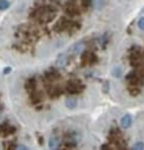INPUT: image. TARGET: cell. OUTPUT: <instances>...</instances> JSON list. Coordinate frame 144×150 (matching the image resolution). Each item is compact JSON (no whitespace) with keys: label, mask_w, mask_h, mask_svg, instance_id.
Returning <instances> with one entry per match:
<instances>
[{"label":"cell","mask_w":144,"mask_h":150,"mask_svg":"<svg viewBox=\"0 0 144 150\" xmlns=\"http://www.w3.org/2000/svg\"><path fill=\"white\" fill-rule=\"evenodd\" d=\"M131 125H132V117H131V115H129V114L124 115V116L122 117V119H121L122 128H124V129H128V128L131 127Z\"/></svg>","instance_id":"6da1fadb"},{"label":"cell","mask_w":144,"mask_h":150,"mask_svg":"<svg viewBox=\"0 0 144 150\" xmlns=\"http://www.w3.org/2000/svg\"><path fill=\"white\" fill-rule=\"evenodd\" d=\"M83 48H84V45H83L82 42H78V43H76L73 46H71L68 51H69V53H71V54L78 55L81 53V51H83Z\"/></svg>","instance_id":"7a4b0ae2"},{"label":"cell","mask_w":144,"mask_h":150,"mask_svg":"<svg viewBox=\"0 0 144 150\" xmlns=\"http://www.w3.org/2000/svg\"><path fill=\"white\" fill-rule=\"evenodd\" d=\"M65 105H66V108H68V109H70V110L75 109V108L77 107V100H76V98H66Z\"/></svg>","instance_id":"3957f363"},{"label":"cell","mask_w":144,"mask_h":150,"mask_svg":"<svg viewBox=\"0 0 144 150\" xmlns=\"http://www.w3.org/2000/svg\"><path fill=\"white\" fill-rule=\"evenodd\" d=\"M67 63V58L64 54H61L59 55V57L57 58V61H56V65L58 67H64Z\"/></svg>","instance_id":"277c9868"},{"label":"cell","mask_w":144,"mask_h":150,"mask_svg":"<svg viewBox=\"0 0 144 150\" xmlns=\"http://www.w3.org/2000/svg\"><path fill=\"white\" fill-rule=\"evenodd\" d=\"M122 74H123V70H122V68L120 66H115V67L113 68L112 75L115 77V78H120L122 76Z\"/></svg>","instance_id":"5b68a950"},{"label":"cell","mask_w":144,"mask_h":150,"mask_svg":"<svg viewBox=\"0 0 144 150\" xmlns=\"http://www.w3.org/2000/svg\"><path fill=\"white\" fill-rule=\"evenodd\" d=\"M58 147V139L56 137H52L49 140V148L50 149H57Z\"/></svg>","instance_id":"8992f818"},{"label":"cell","mask_w":144,"mask_h":150,"mask_svg":"<svg viewBox=\"0 0 144 150\" xmlns=\"http://www.w3.org/2000/svg\"><path fill=\"white\" fill-rule=\"evenodd\" d=\"M10 6V3L7 1V0H0V10H6L8 9Z\"/></svg>","instance_id":"52a82bcc"},{"label":"cell","mask_w":144,"mask_h":150,"mask_svg":"<svg viewBox=\"0 0 144 150\" xmlns=\"http://www.w3.org/2000/svg\"><path fill=\"white\" fill-rule=\"evenodd\" d=\"M133 149L135 150H143L144 149V144L143 142H137L133 145Z\"/></svg>","instance_id":"ba28073f"},{"label":"cell","mask_w":144,"mask_h":150,"mask_svg":"<svg viewBox=\"0 0 144 150\" xmlns=\"http://www.w3.org/2000/svg\"><path fill=\"white\" fill-rule=\"evenodd\" d=\"M138 28H140V30H143L144 28V17H140L138 21Z\"/></svg>","instance_id":"9c48e42d"},{"label":"cell","mask_w":144,"mask_h":150,"mask_svg":"<svg viewBox=\"0 0 144 150\" xmlns=\"http://www.w3.org/2000/svg\"><path fill=\"white\" fill-rule=\"evenodd\" d=\"M11 71H12V68L11 67H5L3 69V74L4 75H7V74H9Z\"/></svg>","instance_id":"30bf717a"},{"label":"cell","mask_w":144,"mask_h":150,"mask_svg":"<svg viewBox=\"0 0 144 150\" xmlns=\"http://www.w3.org/2000/svg\"><path fill=\"white\" fill-rule=\"evenodd\" d=\"M109 89H110V84H109L108 81H106V82L104 83V91L107 93V92L109 91Z\"/></svg>","instance_id":"8fae6325"},{"label":"cell","mask_w":144,"mask_h":150,"mask_svg":"<svg viewBox=\"0 0 144 150\" xmlns=\"http://www.w3.org/2000/svg\"><path fill=\"white\" fill-rule=\"evenodd\" d=\"M17 149L26 150V149H28V146H26V145H19V146H17Z\"/></svg>","instance_id":"7c38bea8"}]
</instances>
